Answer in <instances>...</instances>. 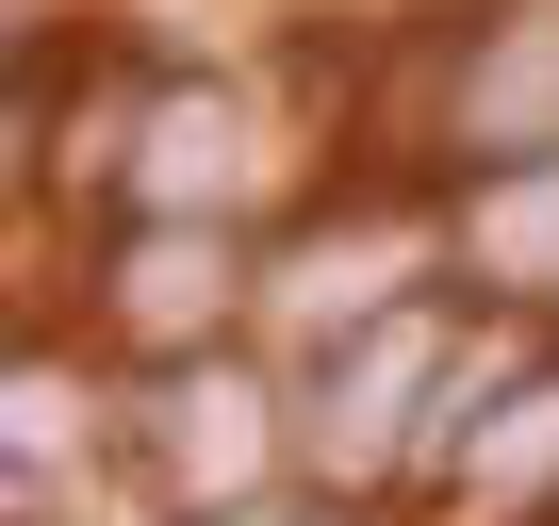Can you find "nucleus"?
<instances>
[{
	"label": "nucleus",
	"mask_w": 559,
	"mask_h": 526,
	"mask_svg": "<svg viewBox=\"0 0 559 526\" xmlns=\"http://www.w3.org/2000/svg\"><path fill=\"white\" fill-rule=\"evenodd\" d=\"M148 198L165 214H198V198H230V165H247V132H230V99H148Z\"/></svg>",
	"instance_id": "4"
},
{
	"label": "nucleus",
	"mask_w": 559,
	"mask_h": 526,
	"mask_svg": "<svg viewBox=\"0 0 559 526\" xmlns=\"http://www.w3.org/2000/svg\"><path fill=\"white\" fill-rule=\"evenodd\" d=\"M461 132L477 148H559V17H510L461 83Z\"/></svg>",
	"instance_id": "1"
},
{
	"label": "nucleus",
	"mask_w": 559,
	"mask_h": 526,
	"mask_svg": "<svg viewBox=\"0 0 559 526\" xmlns=\"http://www.w3.org/2000/svg\"><path fill=\"white\" fill-rule=\"evenodd\" d=\"M214 297H230V247H214V230H148V247L116 263V313H132L148 346H181V330H214Z\"/></svg>",
	"instance_id": "3"
},
{
	"label": "nucleus",
	"mask_w": 559,
	"mask_h": 526,
	"mask_svg": "<svg viewBox=\"0 0 559 526\" xmlns=\"http://www.w3.org/2000/svg\"><path fill=\"white\" fill-rule=\"evenodd\" d=\"M165 477L181 493H247L263 477V395L247 379H181L165 395Z\"/></svg>",
	"instance_id": "2"
},
{
	"label": "nucleus",
	"mask_w": 559,
	"mask_h": 526,
	"mask_svg": "<svg viewBox=\"0 0 559 526\" xmlns=\"http://www.w3.org/2000/svg\"><path fill=\"white\" fill-rule=\"evenodd\" d=\"M461 247H477V280H526V297H543V280H559V165H543V181H510V198H477V230H461Z\"/></svg>",
	"instance_id": "5"
},
{
	"label": "nucleus",
	"mask_w": 559,
	"mask_h": 526,
	"mask_svg": "<svg viewBox=\"0 0 559 526\" xmlns=\"http://www.w3.org/2000/svg\"><path fill=\"white\" fill-rule=\"evenodd\" d=\"M526 461H559V395H526V428H510V444H493V461H477V477H493V493H510V477H526Z\"/></svg>",
	"instance_id": "6"
}]
</instances>
